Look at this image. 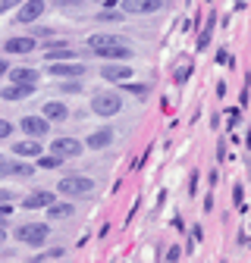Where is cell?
I'll return each mask as SVG.
<instances>
[{"label": "cell", "instance_id": "8fae6325", "mask_svg": "<svg viewBox=\"0 0 251 263\" xmlns=\"http://www.w3.org/2000/svg\"><path fill=\"white\" fill-rule=\"evenodd\" d=\"M50 204H53V191H35L22 201L25 210H41V207H50Z\"/></svg>", "mask_w": 251, "mask_h": 263}, {"label": "cell", "instance_id": "ffe728a7", "mask_svg": "<svg viewBox=\"0 0 251 263\" xmlns=\"http://www.w3.org/2000/svg\"><path fill=\"white\" fill-rule=\"evenodd\" d=\"M47 216L50 219H66V216H73V204H50Z\"/></svg>", "mask_w": 251, "mask_h": 263}, {"label": "cell", "instance_id": "30bf717a", "mask_svg": "<svg viewBox=\"0 0 251 263\" xmlns=\"http://www.w3.org/2000/svg\"><path fill=\"white\" fill-rule=\"evenodd\" d=\"M41 116H44L47 122H50V119H53V122H63V119L69 116V110H66V104H63V101H47V104L41 107Z\"/></svg>", "mask_w": 251, "mask_h": 263}, {"label": "cell", "instance_id": "f1b7e54d", "mask_svg": "<svg viewBox=\"0 0 251 263\" xmlns=\"http://www.w3.org/2000/svg\"><path fill=\"white\" fill-rule=\"evenodd\" d=\"M57 257H63V251H60V248H53V251H47V254H41L38 260H57Z\"/></svg>", "mask_w": 251, "mask_h": 263}, {"label": "cell", "instance_id": "e0dca14e", "mask_svg": "<svg viewBox=\"0 0 251 263\" xmlns=\"http://www.w3.org/2000/svg\"><path fill=\"white\" fill-rule=\"evenodd\" d=\"M129 38H122V35H91L88 38V47H107V44H126Z\"/></svg>", "mask_w": 251, "mask_h": 263}, {"label": "cell", "instance_id": "484cf974", "mask_svg": "<svg viewBox=\"0 0 251 263\" xmlns=\"http://www.w3.org/2000/svg\"><path fill=\"white\" fill-rule=\"evenodd\" d=\"M122 91H129V94H135V97H145V91H148V85H126Z\"/></svg>", "mask_w": 251, "mask_h": 263}, {"label": "cell", "instance_id": "d6a6232c", "mask_svg": "<svg viewBox=\"0 0 251 263\" xmlns=\"http://www.w3.org/2000/svg\"><path fill=\"white\" fill-rule=\"evenodd\" d=\"M7 72H10V66H7L4 60H0V76H7Z\"/></svg>", "mask_w": 251, "mask_h": 263}, {"label": "cell", "instance_id": "e575fe53", "mask_svg": "<svg viewBox=\"0 0 251 263\" xmlns=\"http://www.w3.org/2000/svg\"><path fill=\"white\" fill-rule=\"evenodd\" d=\"M0 163H4V157H0Z\"/></svg>", "mask_w": 251, "mask_h": 263}, {"label": "cell", "instance_id": "4dcf8cb0", "mask_svg": "<svg viewBox=\"0 0 251 263\" xmlns=\"http://www.w3.org/2000/svg\"><path fill=\"white\" fill-rule=\"evenodd\" d=\"M57 7H76V4H82V0H53Z\"/></svg>", "mask_w": 251, "mask_h": 263}, {"label": "cell", "instance_id": "277c9868", "mask_svg": "<svg viewBox=\"0 0 251 263\" xmlns=\"http://www.w3.org/2000/svg\"><path fill=\"white\" fill-rule=\"evenodd\" d=\"M164 10V0H122V13L126 16H148Z\"/></svg>", "mask_w": 251, "mask_h": 263}, {"label": "cell", "instance_id": "ba28073f", "mask_svg": "<svg viewBox=\"0 0 251 263\" xmlns=\"http://www.w3.org/2000/svg\"><path fill=\"white\" fill-rule=\"evenodd\" d=\"M31 91H35L31 82H13L7 91H0V97L4 101H25V97H31Z\"/></svg>", "mask_w": 251, "mask_h": 263}, {"label": "cell", "instance_id": "7c38bea8", "mask_svg": "<svg viewBox=\"0 0 251 263\" xmlns=\"http://www.w3.org/2000/svg\"><path fill=\"white\" fill-rule=\"evenodd\" d=\"M22 128L28 132L31 138H44L47 135V119L44 116H25L22 119Z\"/></svg>", "mask_w": 251, "mask_h": 263}, {"label": "cell", "instance_id": "836d02e7", "mask_svg": "<svg viewBox=\"0 0 251 263\" xmlns=\"http://www.w3.org/2000/svg\"><path fill=\"white\" fill-rule=\"evenodd\" d=\"M0 241H4V226H0Z\"/></svg>", "mask_w": 251, "mask_h": 263}, {"label": "cell", "instance_id": "cb8c5ba5", "mask_svg": "<svg viewBox=\"0 0 251 263\" xmlns=\"http://www.w3.org/2000/svg\"><path fill=\"white\" fill-rule=\"evenodd\" d=\"M98 19H101V22H116V19H126V16H119L116 10H104V13H101Z\"/></svg>", "mask_w": 251, "mask_h": 263}, {"label": "cell", "instance_id": "9a60e30c", "mask_svg": "<svg viewBox=\"0 0 251 263\" xmlns=\"http://www.w3.org/2000/svg\"><path fill=\"white\" fill-rule=\"evenodd\" d=\"M101 76H104L107 82H126V79L132 76V66H122V63H116V66H104Z\"/></svg>", "mask_w": 251, "mask_h": 263}, {"label": "cell", "instance_id": "3957f363", "mask_svg": "<svg viewBox=\"0 0 251 263\" xmlns=\"http://www.w3.org/2000/svg\"><path fill=\"white\" fill-rule=\"evenodd\" d=\"M119 110H122V101H119L116 91H101V94L91 97V113L94 116H116Z\"/></svg>", "mask_w": 251, "mask_h": 263}, {"label": "cell", "instance_id": "44dd1931", "mask_svg": "<svg viewBox=\"0 0 251 263\" xmlns=\"http://www.w3.org/2000/svg\"><path fill=\"white\" fill-rule=\"evenodd\" d=\"M47 60H73V50L66 44H53L47 47Z\"/></svg>", "mask_w": 251, "mask_h": 263}, {"label": "cell", "instance_id": "d4e9b609", "mask_svg": "<svg viewBox=\"0 0 251 263\" xmlns=\"http://www.w3.org/2000/svg\"><path fill=\"white\" fill-rule=\"evenodd\" d=\"M60 91H66V94H79V91H82V85H79V82H66V79H63V88H60Z\"/></svg>", "mask_w": 251, "mask_h": 263}, {"label": "cell", "instance_id": "d6986e66", "mask_svg": "<svg viewBox=\"0 0 251 263\" xmlns=\"http://www.w3.org/2000/svg\"><path fill=\"white\" fill-rule=\"evenodd\" d=\"M0 173L4 176H31V166H25V163H0Z\"/></svg>", "mask_w": 251, "mask_h": 263}, {"label": "cell", "instance_id": "83f0119b", "mask_svg": "<svg viewBox=\"0 0 251 263\" xmlns=\"http://www.w3.org/2000/svg\"><path fill=\"white\" fill-rule=\"evenodd\" d=\"M188 76H192V63H188V66H182V69L176 72V82H185Z\"/></svg>", "mask_w": 251, "mask_h": 263}, {"label": "cell", "instance_id": "7402d4cb", "mask_svg": "<svg viewBox=\"0 0 251 263\" xmlns=\"http://www.w3.org/2000/svg\"><path fill=\"white\" fill-rule=\"evenodd\" d=\"M38 166H41V170H57V166H63V160H60L57 154H53V157H41V154H38Z\"/></svg>", "mask_w": 251, "mask_h": 263}, {"label": "cell", "instance_id": "4316f807", "mask_svg": "<svg viewBox=\"0 0 251 263\" xmlns=\"http://www.w3.org/2000/svg\"><path fill=\"white\" fill-rule=\"evenodd\" d=\"M13 135V125L7 122V119H0V141H4V138H10Z\"/></svg>", "mask_w": 251, "mask_h": 263}, {"label": "cell", "instance_id": "5b68a950", "mask_svg": "<svg viewBox=\"0 0 251 263\" xmlns=\"http://www.w3.org/2000/svg\"><path fill=\"white\" fill-rule=\"evenodd\" d=\"M47 72H50L53 79H82V76H85V66H82V63H73V60H66V63L47 66Z\"/></svg>", "mask_w": 251, "mask_h": 263}, {"label": "cell", "instance_id": "6da1fadb", "mask_svg": "<svg viewBox=\"0 0 251 263\" xmlns=\"http://www.w3.org/2000/svg\"><path fill=\"white\" fill-rule=\"evenodd\" d=\"M47 235H50V229L44 222H25V226L16 229V241H22L28 248H41L47 241Z\"/></svg>", "mask_w": 251, "mask_h": 263}, {"label": "cell", "instance_id": "7a4b0ae2", "mask_svg": "<svg viewBox=\"0 0 251 263\" xmlns=\"http://www.w3.org/2000/svg\"><path fill=\"white\" fill-rule=\"evenodd\" d=\"M57 191H60L63 197H88V194L94 191V182H91L88 176H66V179H60Z\"/></svg>", "mask_w": 251, "mask_h": 263}, {"label": "cell", "instance_id": "1f68e13d", "mask_svg": "<svg viewBox=\"0 0 251 263\" xmlns=\"http://www.w3.org/2000/svg\"><path fill=\"white\" fill-rule=\"evenodd\" d=\"M179 254H182L179 248H170V251H167V260H179Z\"/></svg>", "mask_w": 251, "mask_h": 263}, {"label": "cell", "instance_id": "ac0fdd59", "mask_svg": "<svg viewBox=\"0 0 251 263\" xmlns=\"http://www.w3.org/2000/svg\"><path fill=\"white\" fill-rule=\"evenodd\" d=\"M13 82H31L38 85V69H28V66H16V69H10Z\"/></svg>", "mask_w": 251, "mask_h": 263}, {"label": "cell", "instance_id": "8992f818", "mask_svg": "<svg viewBox=\"0 0 251 263\" xmlns=\"http://www.w3.org/2000/svg\"><path fill=\"white\" fill-rule=\"evenodd\" d=\"M82 147H85V144H82L79 138H57V141H53V154H57L60 160L79 157V154H82Z\"/></svg>", "mask_w": 251, "mask_h": 263}, {"label": "cell", "instance_id": "603a6c76", "mask_svg": "<svg viewBox=\"0 0 251 263\" xmlns=\"http://www.w3.org/2000/svg\"><path fill=\"white\" fill-rule=\"evenodd\" d=\"M210 31H213V22L201 31V38H198V50H207V47H210Z\"/></svg>", "mask_w": 251, "mask_h": 263}, {"label": "cell", "instance_id": "52a82bcc", "mask_svg": "<svg viewBox=\"0 0 251 263\" xmlns=\"http://www.w3.org/2000/svg\"><path fill=\"white\" fill-rule=\"evenodd\" d=\"M101 60H132V47L129 44H107V47H94Z\"/></svg>", "mask_w": 251, "mask_h": 263}, {"label": "cell", "instance_id": "4fadbf2b", "mask_svg": "<svg viewBox=\"0 0 251 263\" xmlns=\"http://www.w3.org/2000/svg\"><path fill=\"white\" fill-rule=\"evenodd\" d=\"M113 141V128H101V132H91V135L85 138L88 151H104L107 144Z\"/></svg>", "mask_w": 251, "mask_h": 263}, {"label": "cell", "instance_id": "5bb4252c", "mask_svg": "<svg viewBox=\"0 0 251 263\" xmlns=\"http://www.w3.org/2000/svg\"><path fill=\"white\" fill-rule=\"evenodd\" d=\"M35 47H38V41H35V38H10V41L4 44V50H7V53H31Z\"/></svg>", "mask_w": 251, "mask_h": 263}, {"label": "cell", "instance_id": "9c48e42d", "mask_svg": "<svg viewBox=\"0 0 251 263\" xmlns=\"http://www.w3.org/2000/svg\"><path fill=\"white\" fill-rule=\"evenodd\" d=\"M41 13H44V0H25V4H22V10L16 13V19L28 25V22H35Z\"/></svg>", "mask_w": 251, "mask_h": 263}, {"label": "cell", "instance_id": "2e32d148", "mask_svg": "<svg viewBox=\"0 0 251 263\" xmlns=\"http://www.w3.org/2000/svg\"><path fill=\"white\" fill-rule=\"evenodd\" d=\"M13 154H19V157H38V154H41V141H38V138H31V141H16V144H13Z\"/></svg>", "mask_w": 251, "mask_h": 263}, {"label": "cell", "instance_id": "f546056e", "mask_svg": "<svg viewBox=\"0 0 251 263\" xmlns=\"http://www.w3.org/2000/svg\"><path fill=\"white\" fill-rule=\"evenodd\" d=\"M16 4H22V0H0V10H4V13H7V10H13Z\"/></svg>", "mask_w": 251, "mask_h": 263}]
</instances>
